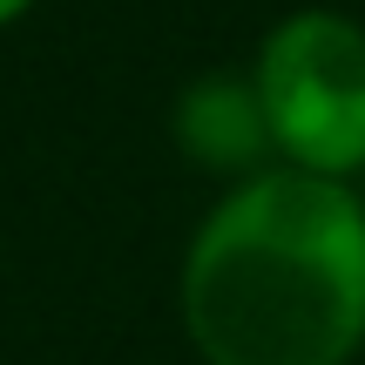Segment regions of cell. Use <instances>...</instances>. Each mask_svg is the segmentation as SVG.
Here are the masks:
<instances>
[{
    "label": "cell",
    "instance_id": "7a4b0ae2",
    "mask_svg": "<svg viewBox=\"0 0 365 365\" xmlns=\"http://www.w3.org/2000/svg\"><path fill=\"white\" fill-rule=\"evenodd\" d=\"M257 95L298 170L345 176L365 163V34L345 14H291L264 41Z\"/></svg>",
    "mask_w": 365,
    "mask_h": 365
},
{
    "label": "cell",
    "instance_id": "6da1fadb",
    "mask_svg": "<svg viewBox=\"0 0 365 365\" xmlns=\"http://www.w3.org/2000/svg\"><path fill=\"white\" fill-rule=\"evenodd\" d=\"M182 325L210 365H345L365 339V210L318 170L244 182L190 244Z\"/></svg>",
    "mask_w": 365,
    "mask_h": 365
},
{
    "label": "cell",
    "instance_id": "3957f363",
    "mask_svg": "<svg viewBox=\"0 0 365 365\" xmlns=\"http://www.w3.org/2000/svg\"><path fill=\"white\" fill-rule=\"evenodd\" d=\"M176 135L210 170H250V163L271 149V115H264L257 81H237V75L196 81L176 102Z\"/></svg>",
    "mask_w": 365,
    "mask_h": 365
},
{
    "label": "cell",
    "instance_id": "277c9868",
    "mask_svg": "<svg viewBox=\"0 0 365 365\" xmlns=\"http://www.w3.org/2000/svg\"><path fill=\"white\" fill-rule=\"evenodd\" d=\"M21 7H27V0H0V27H7V21H14Z\"/></svg>",
    "mask_w": 365,
    "mask_h": 365
}]
</instances>
